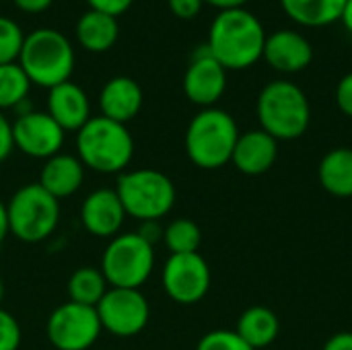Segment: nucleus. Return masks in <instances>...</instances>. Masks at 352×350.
Segmentation results:
<instances>
[{"instance_id": "bb28decb", "label": "nucleus", "mask_w": 352, "mask_h": 350, "mask_svg": "<svg viewBox=\"0 0 352 350\" xmlns=\"http://www.w3.org/2000/svg\"><path fill=\"white\" fill-rule=\"evenodd\" d=\"M23 41H25V35L21 27L12 19L0 17V66L19 62Z\"/></svg>"}, {"instance_id": "5701e85b", "label": "nucleus", "mask_w": 352, "mask_h": 350, "mask_svg": "<svg viewBox=\"0 0 352 350\" xmlns=\"http://www.w3.org/2000/svg\"><path fill=\"white\" fill-rule=\"evenodd\" d=\"M346 0H280L285 14L303 27H328L340 21Z\"/></svg>"}, {"instance_id": "cd10ccee", "label": "nucleus", "mask_w": 352, "mask_h": 350, "mask_svg": "<svg viewBox=\"0 0 352 350\" xmlns=\"http://www.w3.org/2000/svg\"><path fill=\"white\" fill-rule=\"evenodd\" d=\"M196 350H254L235 330H212L204 334Z\"/></svg>"}, {"instance_id": "9d476101", "label": "nucleus", "mask_w": 352, "mask_h": 350, "mask_svg": "<svg viewBox=\"0 0 352 350\" xmlns=\"http://www.w3.org/2000/svg\"><path fill=\"white\" fill-rule=\"evenodd\" d=\"M95 309L101 322V330L118 338H132L140 334L151 318L148 301L140 293V289L111 287Z\"/></svg>"}, {"instance_id": "f03ea898", "label": "nucleus", "mask_w": 352, "mask_h": 350, "mask_svg": "<svg viewBox=\"0 0 352 350\" xmlns=\"http://www.w3.org/2000/svg\"><path fill=\"white\" fill-rule=\"evenodd\" d=\"M260 128L274 140H297L311 124V105L299 85L287 78L270 80L258 95Z\"/></svg>"}, {"instance_id": "412c9836", "label": "nucleus", "mask_w": 352, "mask_h": 350, "mask_svg": "<svg viewBox=\"0 0 352 350\" xmlns=\"http://www.w3.org/2000/svg\"><path fill=\"white\" fill-rule=\"evenodd\" d=\"M235 332L254 350L266 349L278 338L280 322H278V316L270 307L254 305V307H248L239 316Z\"/></svg>"}, {"instance_id": "0eeeda50", "label": "nucleus", "mask_w": 352, "mask_h": 350, "mask_svg": "<svg viewBox=\"0 0 352 350\" xmlns=\"http://www.w3.org/2000/svg\"><path fill=\"white\" fill-rule=\"evenodd\" d=\"M10 233L25 243H39L47 239L60 223V200L47 194L39 184L19 188L8 204Z\"/></svg>"}, {"instance_id": "1a4fd4ad", "label": "nucleus", "mask_w": 352, "mask_h": 350, "mask_svg": "<svg viewBox=\"0 0 352 350\" xmlns=\"http://www.w3.org/2000/svg\"><path fill=\"white\" fill-rule=\"evenodd\" d=\"M95 307L66 301L56 307L45 324V334L56 350H89L101 334Z\"/></svg>"}, {"instance_id": "58836bf2", "label": "nucleus", "mask_w": 352, "mask_h": 350, "mask_svg": "<svg viewBox=\"0 0 352 350\" xmlns=\"http://www.w3.org/2000/svg\"><path fill=\"white\" fill-rule=\"evenodd\" d=\"M340 23L344 25V29L352 35V0H346V2H344L342 14H340Z\"/></svg>"}, {"instance_id": "e433bc0d", "label": "nucleus", "mask_w": 352, "mask_h": 350, "mask_svg": "<svg viewBox=\"0 0 352 350\" xmlns=\"http://www.w3.org/2000/svg\"><path fill=\"white\" fill-rule=\"evenodd\" d=\"M204 4H210L219 10H231V8H243L248 0H202Z\"/></svg>"}, {"instance_id": "9b49d317", "label": "nucleus", "mask_w": 352, "mask_h": 350, "mask_svg": "<svg viewBox=\"0 0 352 350\" xmlns=\"http://www.w3.org/2000/svg\"><path fill=\"white\" fill-rule=\"evenodd\" d=\"M163 289L179 305L200 303L210 291V266L196 254H173L163 266Z\"/></svg>"}, {"instance_id": "f3484780", "label": "nucleus", "mask_w": 352, "mask_h": 350, "mask_svg": "<svg viewBox=\"0 0 352 350\" xmlns=\"http://www.w3.org/2000/svg\"><path fill=\"white\" fill-rule=\"evenodd\" d=\"M47 113L64 132H78L91 120V103L76 83L66 80L50 89Z\"/></svg>"}, {"instance_id": "473e14b6", "label": "nucleus", "mask_w": 352, "mask_h": 350, "mask_svg": "<svg viewBox=\"0 0 352 350\" xmlns=\"http://www.w3.org/2000/svg\"><path fill=\"white\" fill-rule=\"evenodd\" d=\"M12 149H14V144H12V124L0 111V163L8 159Z\"/></svg>"}, {"instance_id": "ddd939ff", "label": "nucleus", "mask_w": 352, "mask_h": 350, "mask_svg": "<svg viewBox=\"0 0 352 350\" xmlns=\"http://www.w3.org/2000/svg\"><path fill=\"white\" fill-rule=\"evenodd\" d=\"M227 70L212 58L206 43L194 50L188 70L184 74V93L202 109L214 107V103L225 95Z\"/></svg>"}, {"instance_id": "ea45409f", "label": "nucleus", "mask_w": 352, "mask_h": 350, "mask_svg": "<svg viewBox=\"0 0 352 350\" xmlns=\"http://www.w3.org/2000/svg\"><path fill=\"white\" fill-rule=\"evenodd\" d=\"M2 299H4V281L0 276V303H2Z\"/></svg>"}, {"instance_id": "423d86ee", "label": "nucleus", "mask_w": 352, "mask_h": 350, "mask_svg": "<svg viewBox=\"0 0 352 350\" xmlns=\"http://www.w3.org/2000/svg\"><path fill=\"white\" fill-rule=\"evenodd\" d=\"M116 194L128 217L144 221H161L175 204L173 182L157 169H132L118 177Z\"/></svg>"}, {"instance_id": "a211bd4d", "label": "nucleus", "mask_w": 352, "mask_h": 350, "mask_svg": "<svg viewBox=\"0 0 352 350\" xmlns=\"http://www.w3.org/2000/svg\"><path fill=\"white\" fill-rule=\"evenodd\" d=\"M99 107L103 118L128 124L142 107V89L130 76H113L99 93Z\"/></svg>"}, {"instance_id": "dca6fc26", "label": "nucleus", "mask_w": 352, "mask_h": 350, "mask_svg": "<svg viewBox=\"0 0 352 350\" xmlns=\"http://www.w3.org/2000/svg\"><path fill=\"white\" fill-rule=\"evenodd\" d=\"M278 159V140H274L262 128L248 130L239 134L237 144L233 149L231 163L243 175L256 177L268 173Z\"/></svg>"}, {"instance_id": "aec40b11", "label": "nucleus", "mask_w": 352, "mask_h": 350, "mask_svg": "<svg viewBox=\"0 0 352 350\" xmlns=\"http://www.w3.org/2000/svg\"><path fill=\"white\" fill-rule=\"evenodd\" d=\"M322 188L336 198H352V149L338 146L328 151L318 165Z\"/></svg>"}, {"instance_id": "6ab92c4d", "label": "nucleus", "mask_w": 352, "mask_h": 350, "mask_svg": "<svg viewBox=\"0 0 352 350\" xmlns=\"http://www.w3.org/2000/svg\"><path fill=\"white\" fill-rule=\"evenodd\" d=\"M85 179V165L76 155L58 153L50 159H45L41 173H39V186L52 194L56 200L68 198L78 192Z\"/></svg>"}, {"instance_id": "c756f323", "label": "nucleus", "mask_w": 352, "mask_h": 350, "mask_svg": "<svg viewBox=\"0 0 352 350\" xmlns=\"http://www.w3.org/2000/svg\"><path fill=\"white\" fill-rule=\"evenodd\" d=\"M336 105L344 116L352 118V70L336 85Z\"/></svg>"}, {"instance_id": "a878e982", "label": "nucleus", "mask_w": 352, "mask_h": 350, "mask_svg": "<svg viewBox=\"0 0 352 350\" xmlns=\"http://www.w3.org/2000/svg\"><path fill=\"white\" fill-rule=\"evenodd\" d=\"M163 241L173 254H196L202 243L200 227L190 219H175L163 229Z\"/></svg>"}, {"instance_id": "b1692460", "label": "nucleus", "mask_w": 352, "mask_h": 350, "mask_svg": "<svg viewBox=\"0 0 352 350\" xmlns=\"http://www.w3.org/2000/svg\"><path fill=\"white\" fill-rule=\"evenodd\" d=\"M107 293V281L101 268L82 266L72 272L68 281V297L72 303H80L87 307H97V303Z\"/></svg>"}, {"instance_id": "4be33fe9", "label": "nucleus", "mask_w": 352, "mask_h": 350, "mask_svg": "<svg viewBox=\"0 0 352 350\" xmlns=\"http://www.w3.org/2000/svg\"><path fill=\"white\" fill-rule=\"evenodd\" d=\"M120 35L118 19L99 10H87L76 21V39L78 43L95 54L107 52L116 45Z\"/></svg>"}, {"instance_id": "393cba45", "label": "nucleus", "mask_w": 352, "mask_h": 350, "mask_svg": "<svg viewBox=\"0 0 352 350\" xmlns=\"http://www.w3.org/2000/svg\"><path fill=\"white\" fill-rule=\"evenodd\" d=\"M31 89V80L19 62L0 66V111L16 109L23 101H27Z\"/></svg>"}, {"instance_id": "4c0bfd02", "label": "nucleus", "mask_w": 352, "mask_h": 350, "mask_svg": "<svg viewBox=\"0 0 352 350\" xmlns=\"http://www.w3.org/2000/svg\"><path fill=\"white\" fill-rule=\"evenodd\" d=\"M10 233V225H8V210H6V204L0 202V245L4 243V239L8 237Z\"/></svg>"}, {"instance_id": "7ed1b4c3", "label": "nucleus", "mask_w": 352, "mask_h": 350, "mask_svg": "<svg viewBox=\"0 0 352 350\" xmlns=\"http://www.w3.org/2000/svg\"><path fill=\"white\" fill-rule=\"evenodd\" d=\"M239 134L237 122L229 111L219 107L200 109L188 124L186 153L200 169H221L231 163Z\"/></svg>"}, {"instance_id": "c9c22d12", "label": "nucleus", "mask_w": 352, "mask_h": 350, "mask_svg": "<svg viewBox=\"0 0 352 350\" xmlns=\"http://www.w3.org/2000/svg\"><path fill=\"white\" fill-rule=\"evenodd\" d=\"M16 8H21L23 12H29V14H39L43 10H47L52 6L54 0H12Z\"/></svg>"}, {"instance_id": "20e7f679", "label": "nucleus", "mask_w": 352, "mask_h": 350, "mask_svg": "<svg viewBox=\"0 0 352 350\" xmlns=\"http://www.w3.org/2000/svg\"><path fill=\"white\" fill-rule=\"evenodd\" d=\"M76 157L97 173H124L134 157V138L126 124L97 116L76 132Z\"/></svg>"}, {"instance_id": "2eb2a0df", "label": "nucleus", "mask_w": 352, "mask_h": 350, "mask_svg": "<svg viewBox=\"0 0 352 350\" xmlns=\"http://www.w3.org/2000/svg\"><path fill=\"white\" fill-rule=\"evenodd\" d=\"M126 210L120 202V196L116 190L109 188H99L91 192L80 206V221L82 227L93 235L101 239H111L120 233Z\"/></svg>"}, {"instance_id": "2f4dec72", "label": "nucleus", "mask_w": 352, "mask_h": 350, "mask_svg": "<svg viewBox=\"0 0 352 350\" xmlns=\"http://www.w3.org/2000/svg\"><path fill=\"white\" fill-rule=\"evenodd\" d=\"M91 10H99V12H105V14H111V17H120L124 14L134 0H87Z\"/></svg>"}, {"instance_id": "c85d7f7f", "label": "nucleus", "mask_w": 352, "mask_h": 350, "mask_svg": "<svg viewBox=\"0 0 352 350\" xmlns=\"http://www.w3.org/2000/svg\"><path fill=\"white\" fill-rule=\"evenodd\" d=\"M21 338L23 332L19 322L14 320V316L0 307V350H19Z\"/></svg>"}, {"instance_id": "39448f33", "label": "nucleus", "mask_w": 352, "mask_h": 350, "mask_svg": "<svg viewBox=\"0 0 352 350\" xmlns=\"http://www.w3.org/2000/svg\"><path fill=\"white\" fill-rule=\"evenodd\" d=\"M19 66L29 76L31 85L52 89L70 80L74 70V50L68 37L56 29H35L25 35Z\"/></svg>"}, {"instance_id": "72a5a7b5", "label": "nucleus", "mask_w": 352, "mask_h": 350, "mask_svg": "<svg viewBox=\"0 0 352 350\" xmlns=\"http://www.w3.org/2000/svg\"><path fill=\"white\" fill-rule=\"evenodd\" d=\"M136 233H138L144 241H148L151 245H155L157 241L163 239V229H161L159 221H144V223H140V229H138Z\"/></svg>"}, {"instance_id": "7c9ffc66", "label": "nucleus", "mask_w": 352, "mask_h": 350, "mask_svg": "<svg viewBox=\"0 0 352 350\" xmlns=\"http://www.w3.org/2000/svg\"><path fill=\"white\" fill-rule=\"evenodd\" d=\"M169 10L177 17V19H194L200 14L204 2L202 0H167Z\"/></svg>"}, {"instance_id": "f257e3e1", "label": "nucleus", "mask_w": 352, "mask_h": 350, "mask_svg": "<svg viewBox=\"0 0 352 350\" xmlns=\"http://www.w3.org/2000/svg\"><path fill=\"white\" fill-rule=\"evenodd\" d=\"M266 31L262 21L245 10H219L210 23L206 45L225 70H245L262 60Z\"/></svg>"}, {"instance_id": "f704fd0d", "label": "nucleus", "mask_w": 352, "mask_h": 350, "mask_svg": "<svg viewBox=\"0 0 352 350\" xmlns=\"http://www.w3.org/2000/svg\"><path fill=\"white\" fill-rule=\"evenodd\" d=\"M322 350H352V332H336L326 340Z\"/></svg>"}, {"instance_id": "6e6552de", "label": "nucleus", "mask_w": 352, "mask_h": 350, "mask_svg": "<svg viewBox=\"0 0 352 350\" xmlns=\"http://www.w3.org/2000/svg\"><path fill=\"white\" fill-rule=\"evenodd\" d=\"M155 268V245L138 233H118L101 256V272L109 287L140 289Z\"/></svg>"}, {"instance_id": "f8f14e48", "label": "nucleus", "mask_w": 352, "mask_h": 350, "mask_svg": "<svg viewBox=\"0 0 352 350\" xmlns=\"http://www.w3.org/2000/svg\"><path fill=\"white\" fill-rule=\"evenodd\" d=\"M64 130L47 111H27L12 122V144L31 159H50L62 151Z\"/></svg>"}, {"instance_id": "4468645a", "label": "nucleus", "mask_w": 352, "mask_h": 350, "mask_svg": "<svg viewBox=\"0 0 352 350\" xmlns=\"http://www.w3.org/2000/svg\"><path fill=\"white\" fill-rule=\"evenodd\" d=\"M266 64L280 74H295L305 70L314 60V47L305 35L293 29H280L266 35L264 54Z\"/></svg>"}]
</instances>
